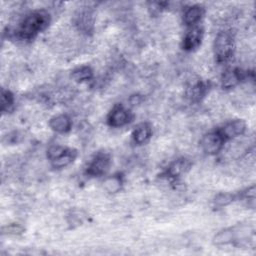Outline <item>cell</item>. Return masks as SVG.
<instances>
[{
	"label": "cell",
	"instance_id": "obj_1",
	"mask_svg": "<svg viewBox=\"0 0 256 256\" xmlns=\"http://www.w3.org/2000/svg\"><path fill=\"white\" fill-rule=\"evenodd\" d=\"M50 16L45 10H36L27 14L17 29V35L21 39L30 40L49 25Z\"/></svg>",
	"mask_w": 256,
	"mask_h": 256
},
{
	"label": "cell",
	"instance_id": "obj_2",
	"mask_svg": "<svg viewBox=\"0 0 256 256\" xmlns=\"http://www.w3.org/2000/svg\"><path fill=\"white\" fill-rule=\"evenodd\" d=\"M234 38L229 31L220 32L214 42V53L218 62L228 61L234 53Z\"/></svg>",
	"mask_w": 256,
	"mask_h": 256
},
{
	"label": "cell",
	"instance_id": "obj_3",
	"mask_svg": "<svg viewBox=\"0 0 256 256\" xmlns=\"http://www.w3.org/2000/svg\"><path fill=\"white\" fill-rule=\"evenodd\" d=\"M77 152L74 149L60 145H53L48 149L47 156L54 168H63L68 166L76 157Z\"/></svg>",
	"mask_w": 256,
	"mask_h": 256
},
{
	"label": "cell",
	"instance_id": "obj_4",
	"mask_svg": "<svg viewBox=\"0 0 256 256\" xmlns=\"http://www.w3.org/2000/svg\"><path fill=\"white\" fill-rule=\"evenodd\" d=\"M224 138L220 134L219 131L216 132H210L203 136L201 139L200 145L203 149V151L209 155L217 154L221 151L224 144Z\"/></svg>",
	"mask_w": 256,
	"mask_h": 256
},
{
	"label": "cell",
	"instance_id": "obj_5",
	"mask_svg": "<svg viewBox=\"0 0 256 256\" xmlns=\"http://www.w3.org/2000/svg\"><path fill=\"white\" fill-rule=\"evenodd\" d=\"M130 121V113L122 105L116 104L108 114L107 123L112 127H121Z\"/></svg>",
	"mask_w": 256,
	"mask_h": 256
},
{
	"label": "cell",
	"instance_id": "obj_6",
	"mask_svg": "<svg viewBox=\"0 0 256 256\" xmlns=\"http://www.w3.org/2000/svg\"><path fill=\"white\" fill-rule=\"evenodd\" d=\"M110 165V158L106 154H98L88 165L87 174L90 176H101L106 173Z\"/></svg>",
	"mask_w": 256,
	"mask_h": 256
},
{
	"label": "cell",
	"instance_id": "obj_7",
	"mask_svg": "<svg viewBox=\"0 0 256 256\" xmlns=\"http://www.w3.org/2000/svg\"><path fill=\"white\" fill-rule=\"evenodd\" d=\"M203 36V29L199 26H193L185 35L182 43L184 50L192 51L201 44Z\"/></svg>",
	"mask_w": 256,
	"mask_h": 256
},
{
	"label": "cell",
	"instance_id": "obj_8",
	"mask_svg": "<svg viewBox=\"0 0 256 256\" xmlns=\"http://www.w3.org/2000/svg\"><path fill=\"white\" fill-rule=\"evenodd\" d=\"M76 25L83 33L89 34L94 29V15L91 9H82L76 16Z\"/></svg>",
	"mask_w": 256,
	"mask_h": 256
},
{
	"label": "cell",
	"instance_id": "obj_9",
	"mask_svg": "<svg viewBox=\"0 0 256 256\" xmlns=\"http://www.w3.org/2000/svg\"><path fill=\"white\" fill-rule=\"evenodd\" d=\"M245 129H246L245 122L237 119L225 124L224 127L221 128V130H219V132L223 136L224 140H226V139H232L242 135L245 132Z\"/></svg>",
	"mask_w": 256,
	"mask_h": 256
},
{
	"label": "cell",
	"instance_id": "obj_10",
	"mask_svg": "<svg viewBox=\"0 0 256 256\" xmlns=\"http://www.w3.org/2000/svg\"><path fill=\"white\" fill-rule=\"evenodd\" d=\"M207 92V84L200 80L190 84L186 90L187 98L192 102H198Z\"/></svg>",
	"mask_w": 256,
	"mask_h": 256
},
{
	"label": "cell",
	"instance_id": "obj_11",
	"mask_svg": "<svg viewBox=\"0 0 256 256\" xmlns=\"http://www.w3.org/2000/svg\"><path fill=\"white\" fill-rule=\"evenodd\" d=\"M204 14V9L199 5L188 7L183 14V21L187 26H196Z\"/></svg>",
	"mask_w": 256,
	"mask_h": 256
},
{
	"label": "cell",
	"instance_id": "obj_12",
	"mask_svg": "<svg viewBox=\"0 0 256 256\" xmlns=\"http://www.w3.org/2000/svg\"><path fill=\"white\" fill-rule=\"evenodd\" d=\"M243 78L242 72L238 69H229L225 71L221 78V85L223 89H231L235 87Z\"/></svg>",
	"mask_w": 256,
	"mask_h": 256
},
{
	"label": "cell",
	"instance_id": "obj_13",
	"mask_svg": "<svg viewBox=\"0 0 256 256\" xmlns=\"http://www.w3.org/2000/svg\"><path fill=\"white\" fill-rule=\"evenodd\" d=\"M152 135L151 126L148 123H141L135 127L132 132V139L134 143L142 145L146 143Z\"/></svg>",
	"mask_w": 256,
	"mask_h": 256
},
{
	"label": "cell",
	"instance_id": "obj_14",
	"mask_svg": "<svg viewBox=\"0 0 256 256\" xmlns=\"http://www.w3.org/2000/svg\"><path fill=\"white\" fill-rule=\"evenodd\" d=\"M49 126L57 133H66L71 128V120L67 115L60 114L50 119Z\"/></svg>",
	"mask_w": 256,
	"mask_h": 256
},
{
	"label": "cell",
	"instance_id": "obj_15",
	"mask_svg": "<svg viewBox=\"0 0 256 256\" xmlns=\"http://www.w3.org/2000/svg\"><path fill=\"white\" fill-rule=\"evenodd\" d=\"M191 167V162L188 159L180 158L174 161L167 169V175L171 178H177L186 173Z\"/></svg>",
	"mask_w": 256,
	"mask_h": 256
},
{
	"label": "cell",
	"instance_id": "obj_16",
	"mask_svg": "<svg viewBox=\"0 0 256 256\" xmlns=\"http://www.w3.org/2000/svg\"><path fill=\"white\" fill-rule=\"evenodd\" d=\"M71 77L76 82H79V83L86 82V81H89L92 79L93 71L88 66H82V67H79V68H76L75 70H73Z\"/></svg>",
	"mask_w": 256,
	"mask_h": 256
},
{
	"label": "cell",
	"instance_id": "obj_17",
	"mask_svg": "<svg viewBox=\"0 0 256 256\" xmlns=\"http://www.w3.org/2000/svg\"><path fill=\"white\" fill-rule=\"evenodd\" d=\"M104 189L109 193H116L122 187V179L119 175H113L105 179L103 183Z\"/></svg>",
	"mask_w": 256,
	"mask_h": 256
},
{
	"label": "cell",
	"instance_id": "obj_18",
	"mask_svg": "<svg viewBox=\"0 0 256 256\" xmlns=\"http://www.w3.org/2000/svg\"><path fill=\"white\" fill-rule=\"evenodd\" d=\"M236 198H237V195L232 193H219L215 196L213 203L216 207L221 208L231 204L234 200H236Z\"/></svg>",
	"mask_w": 256,
	"mask_h": 256
},
{
	"label": "cell",
	"instance_id": "obj_19",
	"mask_svg": "<svg viewBox=\"0 0 256 256\" xmlns=\"http://www.w3.org/2000/svg\"><path fill=\"white\" fill-rule=\"evenodd\" d=\"M234 241V232L232 229H226L220 231L214 237V243L217 245H225Z\"/></svg>",
	"mask_w": 256,
	"mask_h": 256
},
{
	"label": "cell",
	"instance_id": "obj_20",
	"mask_svg": "<svg viewBox=\"0 0 256 256\" xmlns=\"http://www.w3.org/2000/svg\"><path fill=\"white\" fill-rule=\"evenodd\" d=\"M14 103V96L9 90L2 89L1 92V111L6 112L9 111L10 108L13 106Z\"/></svg>",
	"mask_w": 256,
	"mask_h": 256
},
{
	"label": "cell",
	"instance_id": "obj_21",
	"mask_svg": "<svg viewBox=\"0 0 256 256\" xmlns=\"http://www.w3.org/2000/svg\"><path fill=\"white\" fill-rule=\"evenodd\" d=\"M23 232V227H21L18 224H10L8 226H5L2 228L3 234H9V235H18Z\"/></svg>",
	"mask_w": 256,
	"mask_h": 256
}]
</instances>
